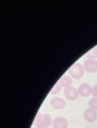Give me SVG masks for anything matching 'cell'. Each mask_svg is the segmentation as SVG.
Instances as JSON below:
<instances>
[{"label": "cell", "instance_id": "cell-5", "mask_svg": "<svg viewBox=\"0 0 97 128\" xmlns=\"http://www.w3.org/2000/svg\"><path fill=\"white\" fill-rule=\"evenodd\" d=\"M50 103L52 107L56 110L63 109L66 105L65 100L59 97H55L52 98L50 101Z\"/></svg>", "mask_w": 97, "mask_h": 128}, {"label": "cell", "instance_id": "cell-3", "mask_svg": "<svg viewBox=\"0 0 97 128\" xmlns=\"http://www.w3.org/2000/svg\"><path fill=\"white\" fill-rule=\"evenodd\" d=\"M64 93L66 98L70 101L76 100L79 95L78 89L72 86L65 88Z\"/></svg>", "mask_w": 97, "mask_h": 128}, {"label": "cell", "instance_id": "cell-4", "mask_svg": "<svg viewBox=\"0 0 97 128\" xmlns=\"http://www.w3.org/2000/svg\"><path fill=\"white\" fill-rule=\"evenodd\" d=\"M83 66L84 70L89 73L97 72V60L95 59H86L83 62Z\"/></svg>", "mask_w": 97, "mask_h": 128}, {"label": "cell", "instance_id": "cell-7", "mask_svg": "<svg viewBox=\"0 0 97 128\" xmlns=\"http://www.w3.org/2000/svg\"><path fill=\"white\" fill-rule=\"evenodd\" d=\"M79 95L83 97H87L91 94L92 88L87 83L80 84L78 88Z\"/></svg>", "mask_w": 97, "mask_h": 128}, {"label": "cell", "instance_id": "cell-9", "mask_svg": "<svg viewBox=\"0 0 97 128\" xmlns=\"http://www.w3.org/2000/svg\"><path fill=\"white\" fill-rule=\"evenodd\" d=\"M58 83L62 87L66 88L71 86L72 84V79L69 76L64 75L60 79Z\"/></svg>", "mask_w": 97, "mask_h": 128}, {"label": "cell", "instance_id": "cell-8", "mask_svg": "<svg viewBox=\"0 0 97 128\" xmlns=\"http://www.w3.org/2000/svg\"><path fill=\"white\" fill-rule=\"evenodd\" d=\"M52 125L53 128H68V122L65 118L59 116L53 120Z\"/></svg>", "mask_w": 97, "mask_h": 128}, {"label": "cell", "instance_id": "cell-2", "mask_svg": "<svg viewBox=\"0 0 97 128\" xmlns=\"http://www.w3.org/2000/svg\"><path fill=\"white\" fill-rule=\"evenodd\" d=\"M84 71L83 65L79 62H77L70 67L68 72L71 78L78 79L83 76Z\"/></svg>", "mask_w": 97, "mask_h": 128}, {"label": "cell", "instance_id": "cell-14", "mask_svg": "<svg viewBox=\"0 0 97 128\" xmlns=\"http://www.w3.org/2000/svg\"><path fill=\"white\" fill-rule=\"evenodd\" d=\"M36 128H37V127H36Z\"/></svg>", "mask_w": 97, "mask_h": 128}, {"label": "cell", "instance_id": "cell-1", "mask_svg": "<svg viewBox=\"0 0 97 128\" xmlns=\"http://www.w3.org/2000/svg\"><path fill=\"white\" fill-rule=\"evenodd\" d=\"M52 123V118L48 114L40 113L35 119V125L37 128H48Z\"/></svg>", "mask_w": 97, "mask_h": 128}, {"label": "cell", "instance_id": "cell-6", "mask_svg": "<svg viewBox=\"0 0 97 128\" xmlns=\"http://www.w3.org/2000/svg\"><path fill=\"white\" fill-rule=\"evenodd\" d=\"M83 118L88 122H94L97 120V112L91 108H87L83 112Z\"/></svg>", "mask_w": 97, "mask_h": 128}, {"label": "cell", "instance_id": "cell-15", "mask_svg": "<svg viewBox=\"0 0 97 128\" xmlns=\"http://www.w3.org/2000/svg\"></svg>", "mask_w": 97, "mask_h": 128}, {"label": "cell", "instance_id": "cell-11", "mask_svg": "<svg viewBox=\"0 0 97 128\" xmlns=\"http://www.w3.org/2000/svg\"><path fill=\"white\" fill-rule=\"evenodd\" d=\"M88 106L90 108L97 111V98H91L88 102Z\"/></svg>", "mask_w": 97, "mask_h": 128}, {"label": "cell", "instance_id": "cell-13", "mask_svg": "<svg viewBox=\"0 0 97 128\" xmlns=\"http://www.w3.org/2000/svg\"><path fill=\"white\" fill-rule=\"evenodd\" d=\"M91 95L94 98H97V84L92 88Z\"/></svg>", "mask_w": 97, "mask_h": 128}, {"label": "cell", "instance_id": "cell-12", "mask_svg": "<svg viewBox=\"0 0 97 128\" xmlns=\"http://www.w3.org/2000/svg\"><path fill=\"white\" fill-rule=\"evenodd\" d=\"M61 86L59 84V83L58 82L56 84L54 88H52V90L51 91V94L52 95H56L60 92L61 90Z\"/></svg>", "mask_w": 97, "mask_h": 128}, {"label": "cell", "instance_id": "cell-10", "mask_svg": "<svg viewBox=\"0 0 97 128\" xmlns=\"http://www.w3.org/2000/svg\"><path fill=\"white\" fill-rule=\"evenodd\" d=\"M85 57L87 59H95L97 58V47L88 52L85 55Z\"/></svg>", "mask_w": 97, "mask_h": 128}]
</instances>
